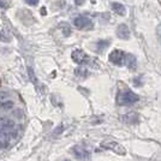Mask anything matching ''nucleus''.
I'll list each match as a JSON object with an SVG mask.
<instances>
[{
  "label": "nucleus",
  "mask_w": 161,
  "mask_h": 161,
  "mask_svg": "<svg viewBox=\"0 0 161 161\" xmlns=\"http://www.w3.org/2000/svg\"><path fill=\"white\" fill-rule=\"evenodd\" d=\"M108 60L111 61L114 65H126L129 69H135L136 67V58L132 54L124 53L120 49H114L108 55Z\"/></svg>",
  "instance_id": "f257e3e1"
},
{
  "label": "nucleus",
  "mask_w": 161,
  "mask_h": 161,
  "mask_svg": "<svg viewBox=\"0 0 161 161\" xmlns=\"http://www.w3.org/2000/svg\"><path fill=\"white\" fill-rule=\"evenodd\" d=\"M140 100L138 95L135 94L131 90H123L119 92V94L117 96V103L120 106H126V105H132L135 102Z\"/></svg>",
  "instance_id": "f03ea898"
},
{
  "label": "nucleus",
  "mask_w": 161,
  "mask_h": 161,
  "mask_svg": "<svg viewBox=\"0 0 161 161\" xmlns=\"http://www.w3.org/2000/svg\"><path fill=\"white\" fill-rule=\"evenodd\" d=\"M12 129H7L0 126V148H4L10 144V141L12 138Z\"/></svg>",
  "instance_id": "7ed1b4c3"
},
{
  "label": "nucleus",
  "mask_w": 161,
  "mask_h": 161,
  "mask_svg": "<svg viewBox=\"0 0 161 161\" xmlns=\"http://www.w3.org/2000/svg\"><path fill=\"white\" fill-rule=\"evenodd\" d=\"M71 58L77 64H84V63H89V60H90V58L82 49H75L71 54Z\"/></svg>",
  "instance_id": "20e7f679"
},
{
  "label": "nucleus",
  "mask_w": 161,
  "mask_h": 161,
  "mask_svg": "<svg viewBox=\"0 0 161 161\" xmlns=\"http://www.w3.org/2000/svg\"><path fill=\"white\" fill-rule=\"evenodd\" d=\"M74 25L78 29H87V28H92L93 23L86 16H78L74 19Z\"/></svg>",
  "instance_id": "39448f33"
},
{
  "label": "nucleus",
  "mask_w": 161,
  "mask_h": 161,
  "mask_svg": "<svg viewBox=\"0 0 161 161\" xmlns=\"http://www.w3.org/2000/svg\"><path fill=\"white\" fill-rule=\"evenodd\" d=\"M102 147L106 148V149H111V150H113L114 153H117V154H120V155H124L126 152H125V149L121 147L119 143H117V142L114 141H106L102 143Z\"/></svg>",
  "instance_id": "423d86ee"
},
{
  "label": "nucleus",
  "mask_w": 161,
  "mask_h": 161,
  "mask_svg": "<svg viewBox=\"0 0 161 161\" xmlns=\"http://www.w3.org/2000/svg\"><path fill=\"white\" fill-rule=\"evenodd\" d=\"M72 153H74L75 156H76L77 159H80V160H87L88 158H89V155H90L87 149H84V148L80 147V146H76V147H74Z\"/></svg>",
  "instance_id": "0eeeda50"
},
{
  "label": "nucleus",
  "mask_w": 161,
  "mask_h": 161,
  "mask_svg": "<svg viewBox=\"0 0 161 161\" xmlns=\"http://www.w3.org/2000/svg\"><path fill=\"white\" fill-rule=\"evenodd\" d=\"M117 36L123 40H129L130 39V30L126 24H120L117 28Z\"/></svg>",
  "instance_id": "6e6552de"
},
{
  "label": "nucleus",
  "mask_w": 161,
  "mask_h": 161,
  "mask_svg": "<svg viewBox=\"0 0 161 161\" xmlns=\"http://www.w3.org/2000/svg\"><path fill=\"white\" fill-rule=\"evenodd\" d=\"M112 10H113L115 14H120V16H124L125 12H126L124 5H123V4H119V3H113V4H112Z\"/></svg>",
  "instance_id": "1a4fd4ad"
},
{
  "label": "nucleus",
  "mask_w": 161,
  "mask_h": 161,
  "mask_svg": "<svg viewBox=\"0 0 161 161\" xmlns=\"http://www.w3.org/2000/svg\"><path fill=\"white\" fill-rule=\"evenodd\" d=\"M12 40V37H11V35L5 31V30H1L0 31V41H3V42H10V41Z\"/></svg>",
  "instance_id": "9d476101"
},
{
  "label": "nucleus",
  "mask_w": 161,
  "mask_h": 161,
  "mask_svg": "<svg viewBox=\"0 0 161 161\" xmlns=\"http://www.w3.org/2000/svg\"><path fill=\"white\" fill-rule=\"evenodd\" d=\"M106 46H108L107 41H99V43H97V48H99L100 51H102Z\"/></svg>",
  "instance_id": "9b49d317"
},
{
  "label": "nucleus",
  "mask_w": 161,
  "mask_h": 161,
  "mask_svg": "<svg viewBox=\"0 0 161 161\" xmlns=\"http://www.w3.org/2000/svg\"><path fill=\"white\" fill-rule=\"evenodd\" d=\"M27 4L29 5H31V6H35V5H37L39 4V0H24Z\"/></svg>",
  "instance_id": "f8f14e48"
},
{
  "label": "nucleus",
  "mask_w": 161,
  "mask_h": 161,
  "mask_svg": "<svg viewBox=\"0 0 161 161\" xmlns=\"http://www.w3.org/2000/svg\"><path fill=\"white\" fill-rule=\"evenodd\" d=\"M156 34H158V37H159V40L161 42V24H159L158 28H156Z\"/></svg>",
  "instance_id": "ddd939ff"
},
{
  "label": "nucleus",
  "mask_w": 161,
  "mask_h": 161,
  "mask_svg": "<svg viewBox=\"0 0 161 161\" xmlns=\"http://www.w3.org/2000/svg\"><path fill=\"white\" fill-rule=\"evenodd\" d=\"M84 1H86V0H75L76 5H83V4H84Z\"/></svg>",
  "instance_id": "4468645a"
},
{
  "label": "nucleus",
  "mask_w": 161,
  "mask_h": 161,
  "mask_svg": "<svg viewBox=\"0 0 161 161\" xmlns=\"http://www.w3.org/2000/svg\"><path fill=\"white\" fill-rule=\"evenodd\" d=\"M5 6H6V1L5 0H0V8H3Z\"/></svg>",
  "instance_id": "2eb2a0df"
},
{
  "label": "nucleus",
  "mask_w": 161,
  "mask_h": 161,
  "mask_svg": "<svg viewBox=\"0 0 161 161\" xmlns=\"http://www.w3.org/2000/svg\"><path fill=\"white\" fill-rule=\"evenodd\" d=\"M41 12H42V14H46V10H45V8H42V10H41Z\"/></svg>",
  "instance_id": "dca6fc26"
}]
</instances>
